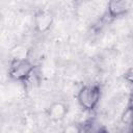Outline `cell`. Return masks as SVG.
Segmentation results:
<instances>
[{"label":"cell","instance_id":"1","mask_svg":"<svg viewBox=\"0 0 133 133\" xmlns=\"http://www.w3.org/2000/svg\"><path fill=\"white\" fill-rule=\"evenodd\" d=\"M101 98V89L98 85L87 84L80 88L77 95L79 105L86 111L94 110L99 104Z\"/></svg>","mask_w":133,"mask_h":133},{"label":"cell","instance_id":"2","mask_svg":"<svg viewBox=\"0 0 133 133\" xmlns=\"http://www.w3.org/2000/svg\"><path fill=\"white\" fill-rule=\"evenodd\" d=\"M33 69L34 66L29 60L24 58H16L9 65L8 74L15 80H26L33 72Z\"/></svg>","mask_w":133,"mask_h":133},{"label":"cell","instance_id":"3","mask_svg":"<svg viewBox=\"0 0 133 133\" xmlns=\"http://www.w3.org/2000/svg\"><path fill=\"white\" fill-rule=\"evenodd\" d=\"M53 24V16L48 10H39L34 16V27L36 31L47 32Z\"/></svg>","mask_w":133,"mask_h":133},{"label":"cell","instance_id":"4","mask_svg":"<svg viewBox=\"0 0 133 133\" xmlns=\"http://www.w3.org/2000/svg\"><path fill=\"white\" fill-rule=\"evenodd\" d=\"M130 0H109L108 14L111 18H117L126 15L130 9Z\"/></svg>","mask_w":133,"mask_h":133},{"label":"cell","instance_id":"5","mask_svg":"<svg viewBox=\"0 0 133 133\" xmlns=\"http://www.w3.org/2000/svg\"><path fill=\"white\" fill-rule=\"evenodd\" d=\"M66 112H68L66 106L63 103L58 102V103H54L50 106V108L48 109V116L51 121L59 122L64 118Z\"/></svg>","mask_w":133,"mask_h":133},{"label":"cell","instance_id":"6","mask_svg":"<svg viewBox=\"0 0 133 133\" xmlns=\"http://www.w3.org/2000/svg\"><path fill=\"white\" fill-rule=\"evenodd\" d=\"M124 77H125V79H126L127 81H129V82L133 83V66L129 68V69L125 72Z\"/></svg>","mask_w":133,"mask_h":133}]
</instances>
